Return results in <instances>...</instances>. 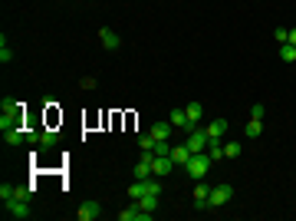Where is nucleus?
Masks as SVG:
<instances>
[{
    "mask_svg": "<svg viewBox=\"0 0 296 221\" xmlns=\"http://www.w3.org/2000/svg\"><path fill=\"white\" fill-rule=\"evenodd\" d=\"M211 165H214V162H211V155L208 152H197V155H191V158H188L185 172H188V178H191V182H204V175L211 172Z\"/></svg>",
    "mask_w": 296,
    "mask_h": 221,
    "instance_id": "obj_1",
    "label": "nucleus"
},
{
    "mask_svg": "<svg viewBox=\"0 0 296 221\" xmlns=\"http://www.w3.org/2000/svg\"><path fill=\"white\" fill-rule=\"evenodd\" d=\"M234 198V185H214L211 188V195H208V208H224V205H227V201Z\"/></svg>",
    "mask_w": 296,
    "mask_h": 221,
    "instance_id": "obj_2",
    "label": "nucleus"
},
{
    "mask_svg": "<svg viewBox=\"0 0 296 221\" xmlns=\"http://www.w3.org/2000/svg\"><path fill=\"white\" fill-rule=\"evenodd\" d=\"M3 211H7L13 221L30 218V198H17V195H13L10 201H3Z\"/></svg>",
    "mask_w": 296,
    "mask_h": 221,
    "instance_id": "obj_3",
    "label": "nucleus"
},
{
    "mask_svg": "<svg viewBox=\"0 0 296 221\" xmlns=\"http://www.w3.org/2000/svg\"><path fill=\"white\" fill-rule=\"evenodd\" d=\"M208 132H204V129H201V126H194V129H191V132H188V139H185V145L188 149H191V155H197V152H208Z\"/></svg>",
    "mask_w": 296,
    "mask_h": 221,
    "instance_id": "obj_4",
    "label": "nucleus"
},
{
    "mask_svg": "<svg viewBox=\"0 0 296 221\" xmlns=\"http://www.w3.org/2000/svg\"><path fill=\"white\" fill-rule=\"evenodd\" d=\"M152 218H155V215H152V211H145L135 198H132V205H125V208L119 211V221H152Z\"/></svg>",
    "mask_w": 296,
    "mask_h": 221,
    "instance_id": "obj_5",
    "label": "nucleus"
},
{
    "mask_svg": "<svg viewBox=\"0 0 296 221\" xmlns=\"http://www.w3.org/2000/svg\"><path fill=\"white\" fill-rule=\"evenodd\" d=\"M76 218L79 221H96V218H102V205H99V201H82V205H79V211H76Z\"/></svg>",
    "mask_w": 296,
    "mask_h": 221,
    "instance_id": "obj_6",
    "label": "nucleus"
},
{
    "mask_svg": "<svg viewBox=\"0 0 296 221\" xmlns=\"http://www.w3.org/2000/svg\"><path fill=\"white\" fill-rule=\"evenodd\" d=\"M171 168H175L171 155H155V158H152V175H155V178H164Z\"/></svg>",
    "mask_w": 296,
    "mask_h": 221,
    "instance_id": "obj_7",
    "label": "nucleus"
},
{
    "mask_svg": "<svg viewBox=\"0 0 296 221\" xmlns=\"http://www.w3.org/2000/svg\"><path fill=\"white\" fill-rule=\"evenodd\" d=\"M185 116H188V126L194 129V126H201V119H204V106L201 102H191V106H185ZM188 129V132H191Z\"/></svg>",
    "mask_w": 296,
    "mask_h": 221,
    "instance_id": "obj_8",
    "label": "nucleus"
},
{
    "mask_svg": "<svg viewBox=\"0 0 296 221\" xmlns=\"http://www.w3.org/2000/svg\"><path fill=\"white\" fill-rule=\"evenodd\" d=\"M99 43L106 46V50H119L122 40H119V33H112L109 27H102V30H99Z\"/></svg>",
    "mask_w": 296,
    "mask_h": 221,
    "instance_id": "obj_9",
    "label": "nucleus"
},
{
    "mask_svg": "<svg viewBox=\"0 0 296 221\" xmlns=\"http://www.w3.org/2000/svg\"><path fill=\"white\" fill-rule=\"evenodd\" d=\"M171 129H175L171 122H155V126L148 129V132H152V139H155V142H164V139H171Z\"/></svg>",
    "mask_w": 296,
    "mask_h": 221,
    "instance_id": "obj_10",
    "label": "nucleus"
},
{
    "mask_svg": "<svg viewBox=\"0 0 296 221\" xmlns=\"http://www.w3.org/2000/svg\"><path fill=\"white\" fill-rule=\"evenodd\" d=\"M204 132H208V139H224V132H227V119H214L204 126Z\"/></svg>",
    "mask_w": 296,
    "mask_h": 221,
    "instance_id": "obj_11",
    "label": "nucleus"
},
{
    "mask_svg": "<svg viewBox=\"0 0 296 221\" xmlns=\"http://www.w3.org/2000/svg\"><path fill=\"white\" fill-rule=\"evenodd\" d=\"M188 158H191V149H188L185 142H181V145H171V162H175V165L185 168V165H188Z\"/></svg>",
    "mask_w": 296,
    "mask_h": 221,
    "instance_id": "obj_12",
    "label": "nucleus"
},
{
    "mask_svg": "<svg viewBox=\"0 0 296 221\" xmlns=\"http://www.w3.org/2000/svg\"><path fill=\"white\" fill-rule=\"evenodd\" d=\"M208 195H211L208 185H194V211H208Z\"/></svg>",
    "mask_w": 296,
    "mask_h": 221,
    "instance_id": "obj_13",
    "label": "nucleus"
},
{
    "mask_svg": "<svg viewBox=\"0 0 296 221\" xmlns=\"http://www.w3.org/2000/svg\"><path fill=\"white\" fill-rule=\"evenodd\" d=\"M135 201H138L145 211H152V215L161 208V195H142V198H135Z\"/></svg>",
    "mask_w": 296,
    "mask_h": 221,
    "instance_id": "obj_14",
    "label": "nucleus"
},
{
    "mask_svg": "<svg viewBox=\"0 0 296 221\" xmlns=\"http://www.w3.org/2000/svg\"><path fill=\"white\" fill-rule=\"evenodd\" d=\"M168 122L175 126V129H181V132H188L191 126H188V116H185V109H175L171 116H168Z\"/></svg>",
    "mask_w": 296,
    "mask_h": 221,
    "instance_id": "obj_15",
    "label": "nucleus"
},
{
    "mask_svg": "<svg viewBox=\"0 0 296 221\" xmlns=\"http://www.w3.org/2000/svg\"><path fill=\"white\" fill-rule=\"evenodd\" d=\"M3 142L7 145H20V142H27V129H10V132H3Z\"/></svg>",
    "mask_w": 296,
    "mask_h": 221,
    "instance_id": "obj_16",
    "label": "nucleus"
},
{
    "mask_svg": "<svg viewBox=\"0 0 296 221\" xmlns=\"http://www.w3.org/2000/svg\"><path fill=\"white\" fill-rule=\"evenodd\" d=\"M132 172H135V178H152V162H148V158H138Z\"/></svg>",
    "mask_w": 296,
    "mask_h": 221,
    "instance_id": "obj_17",
    "label": "nucleus"
},
{
    "mask_svg": "<svg viewBox=\"0 0 296 221\" xmlns=\"http://www.w3.org/2000/svg\"><path fill=\"white\" fill-rule=\"evenodd\" d=\"M208 155H211V162L227 158V155H224V145H220V139H211V142H208Z\"/></svg>",
    "mask_w": 296,
    "mask_h": 221,
    "instance_id": "obj_18",
    "label": "nucleus"
},
{
    "mask_svg": "<svg viewBox=\"0 0 296 221\" xmlns=\"http://www.w3.org/2000/svg\"><path fill=\"white\" fill-rule=\"evenodd\" d=\"M56 142H59V135H56L53 129H40V145H43V149H53Z\"/></svg>",
    "mask_w": 296,
    "mask_h": 221,
    "instance_id": "obj_19",
    "label": "nucleus"
},
{
    "mask_svg": "<svg viewBox=\"0 0 296 221\" xmlns=\"http://www.w3.org/2000/svg\"><path fill=\"white\" fill-rule=\"evenodd\" d=\"M280 60H283V63H296V46L293 43H280Z\"/></svg>",
    "mask_w": 296,
    "mask_h": 221,
    "instance_id": "obj_20",
    "label": "nucleus"
},
{
    "mask_svg": "<svg viewBox=\"0 0 296 221\" xmlns=\"http://www.w3.org/2000/svg\"><path fill=\"white\" fill-rule=\"evenodd\" d=\"M243 132H247V139H257V135L263 132V119H250V122H247V129H243Z\"/></svg>",
    "mask_w": 296,
    "mask_h": 221,
    "instance_id": "obj_21",
    "label": "nucleus"
},
{
    "mask_svg": "<svg viewBox=\"0 0 296 221\" xmlns=\"http://www.w3.org/2000/svg\"><path fill=\"white\" fill-rule=\"evenodd\" d=\"M138 149L155 155V139H152V132H142V135H138Z\"/></svg>",
    "mask_w": 296,
    "mask_h": 221,
    "instance_id": "obj_22",
    "label": "nucleus"
},
{
    "mask_svg": "<svg viewBox=\"0 0 296 221\" xmlns=\"http://www.w3.org/2000/svg\"><path fill=\"white\" fill-rule=\"evenodd\" d=\"M10 60H13V50H10V46H7V36H0V63L7 66Z\"/></svg>",
    "mask_w": 296,
    "mask_h": 221,
    "instance_id": "obj_23",
    "label": "nucleus"
},
{
    "mask_svg": "<svg viewBox=\"0 0 296 221\" xmlns=\"http://www.w3.org/2000/svg\"><path fill=\"white\" fill-rule=\"evenodd\" d=\"M263 116H267V106H263V102H253L250 106V119H263Z\"/></svg>",
    "mask_w": 296,
    "mask_h": 221,
    "instance_id": "obj_24",
    "label": "nucleus"
},
{
    "mask_svg": "<svg viewBox=\"0 0 296 221\" xmlns=\"http://www.w3.org/2000/svg\"><path fill=\"white\" fill-rule=\"evenodd\" d=\"M224 155H227V158H237V155H241V142H227L224 145Z\"/></svg>",
    "mask_w": 296,
    "mask_h": 221,
    "instance_id": "obj_25",
    "label": "nucleus"
},
{
    "mask_svg": "<svg viewBox=\"0 0 296 221\" xmlns=\"http://www.w3.org/2000/svg\"><path fill=\"white\" fill-rule=\"evenodd\" d=\"M273 40H276V43H290V30L276 27V30H273Z\"/></svg>",
    "mask_w": 296,
    "mask_h": 221,
    "instance_id": "obj_26",
    "label": "nucleus"
},
{
    "mask_svg": "<svg viewBox=\"0 0 296 221\" xmlns=\"http://www.w3.org/2000/svg\"><path fill=\"white\" fill-rule=\"evenodd\" d=\"M155 155H171V142L164 139V142H155Z\"/></svg>",
    "mask_w": 296,
    "mask_h": 221,
    "instance_id": "obj_27",
    "label": "nucleus"
},
{
    "mask_svg": "<svg viewBox=\"0 0 296 221\" xmlns=\"http://www.w3.org/2000/svg\"><path fill=\"white\" fill-rule=\"evenodd\" d=\"M13 191H17L13 185H0V201H10V198H13Z\"/></svg>",
    "mask_w": 296,
    "mask_h": 221,
    "instance_id": "obj_28",
    "label": "nucleus"
},
{
    "mask_svg": "<svg viewBox=\"0 0 296 221\" xmlns=\"http://www.w3.org/2000/svg\"><path fill=\"white\" fill-rule=\"evenodd\" d=\"M79 86H82V89H96V79L86 76V79H79Z\"/></svg>",
    "mask_w": 296,
    "mask_h": 221,
    "instance_id": "obj_29",
    "label": "nucleus"
},
{
    "mask_svg": "<svg viewBox=\"0 0 296 221\" xmlns=\"http://www.w3.org/2000/svg\"><path fill=\"white\" fill-rule=\"evenodd\" d=\"M290 43L296 46V27H293V30H290Z\"/></svg>",
    "mask_w": 296,
    "mask_h": 221,
    "instance_id": "obj_30",
    "label": "nucleus"
}]
</instances>
